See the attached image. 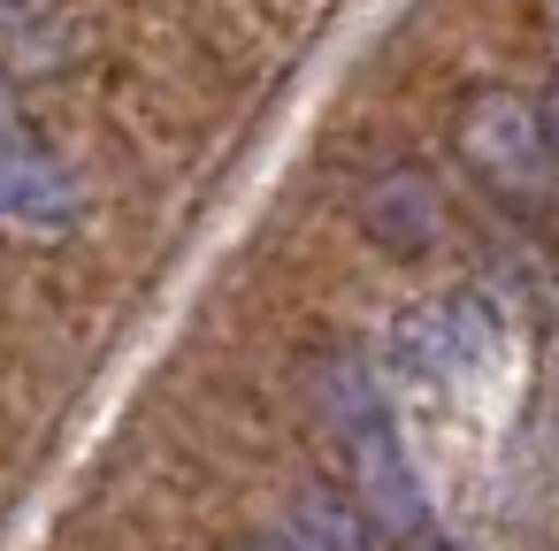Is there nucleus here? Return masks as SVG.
Segmentation results:
<instances>
[{
    "label": "nucleus",
    "mask_w": 559,
    "mask_h": 551,
    "mask_svg": "<svg viewBox=\"0 0 559 551\" xmlns=\"http://www.w3.org/2000/svg\"><path fill=\"white\" fill-rule=\"evenodd\" d=\"M314 398H322L330 436H337V452H345V467H353V490H360L368 528H383V536H421V528H429V498H421V475H414V459H406V444H399V429H391V414H383L368 368H360V360H330V368L314 375Z\"/></svg>",
    "instance_id": "obj_1"
},
{
    "label": "nucleus",
    "mask_w": 559,
    "mask_h": 551,
    "mask_svg": "<svg viewBox=\"0 0 559 551\" xmlns=\"http://www.w3.org/2000/svg\"><path fill=\"white\" fill-rule=\"evenodd\" d=\"M452 146H460L467 177L490 200H506L521 215H536L551 200V146H544V123H536V108L521 93H498V85L475 93L460 108V123H452Z\"/></svg>",
    "instance_id": "obj_2"
},
{
    "label": "nucleus",
    "mask_w": 559,
    "mask_h": 551,
    "mask_svg": "<svg viewBox=\"0 0 559 551\" xmlns=\"http://www.w3.org/2000/svg\"><path fill=\"white\" fill-rule=\"evenodd\" d=\"M78 215H85V184H78V169L62 154H39L24 139H0V223L62 238Z\"/></svg>",
    "instance_id": "obj_3"
},
{
    "label": "nucleus",
    "mask_w": 559,
    "mask_h": 551,
    "mask_svg": "<svg viewBox=\"0 0 559 551\" xmlns=\"http://www.w3.org/2000/svg\"><path fill=\"white\" fill-rule=\"evenodd\" d=\"M490 345H498V314L483 299H444V307H421L399 322V352L421 375H467L490 360Z\"/></svg>",
    "instance_id": "obj_4"
},
{
    "label": "nucleus",
    "mask_w": 559,
    "mask_h": 551,
    "mask_svg": "<svg viewBox=\"0 0 559 551\" xmlns=\"http://www.w3.org/2000/svg\"><path fill=\"white\" fill-rule=\"evenodd\" d=\"M368 230H376L391 253H429V245H437V192H429L414 169L383 177V184L368 192Z\"/></svg>",
    "instance_id": "obj_5"
},
{
    "label": "nucleus",
    "mask_w": 559,
    "mask_h": 551,
    "mask_svg": "<svg viewBox=\"0 0 559 551\" xmlns=\"http://www.w3.org/2000/svg\"><path fill=\"white\" fill-rule=\"evenodd\" d=\"M284 543H292V551H376V543H368V513L345 505L337 490H307V498L292 505Z\"/></svg>",
    "instance_id": "obj_6"
},
{
    "label": "nucleus",
    "mask_w": 559,
    "mask_h": 551,
    "mask_svg": "<svg viewBox=\"0 0 559 551\" xmlns=\"http://www.w3.org/2000/svg\"><path fill=\"white\" fill-rule=\"evenodd\" d=\"M536 123H544V146H551V154H559V85H551V93H544V116H536Z\"/></svg>",
    "instance_id": "obj_7"
},
{
    "label": "nucleus",
    "mask_w": 559,
    "mask_h": 551,
    "mask_svg": "<svg viewBox=\"0 0 559 551\" xmlns=\"http://www.w3.org/2000/svg\"><path fill=\"white\" fill-rule=\"evenodd\" d=\"M261 551H292V543H284V536H269V543H261Z\"/></svg>",
    "instance_id": "obj_8"
}]
</instances>
